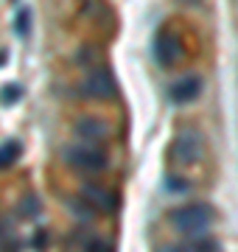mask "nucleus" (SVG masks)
Segmentation results:
<instances>
[{"mask_svg": "<svg viewBox=\"0 0 238 252\" xmlns=\"http://www.w3.org/2000/svg\"><path fill=\"white\" fill-rule=\"evenodd\" d=\"M171 224H174L177 233L182 235H202L213 221V207L205 205V202H191V205H182L171 210Z\"/></svg>", "mask_w": 238, "mask_h": 252, "instance_id": "f257e3e1", "label": "nucleus"}, {"mask_svg": "<svg viewBox=\"0 0 238 252\" xmlns=\"http://www.w3.org/2000/svg\"><path fill=\"white\" fill-rule=\"evenodd\" d=\"M64 157H67L70 168H76V171H82V174H101V171H107V165H110V157L101 152L95 143L70 146L64 152Z\"/></svg>", "mask_w": 238, "mask_h": 252, "instance_id": "f03ea898", "label": "nucleus"}, {"mask_svg": "<svg viewBox=\"0 0 238 252\" xmlns=\"http://www.w3.org/2000/svg\"><path fill=\"white\" fill-rule=\"evenodd\" d=\"M82 93L92 101H112L118 95V84L107 67H92L87 73V79L82 81Z\"/></svg>", "mask_w": 238, "mask_h": 252, "instance_id": "7ed1b4c3", "label": "nucleus"}, {"mask_svg": "<svg viewBox=\"0 0 238 252\" xmlns=\"http://www.w3.org/2000/svg\"><path fill=\"white\" fill-rule=\"evenodd\" d=\"M174 160L179 165H193V162L202 160V154H205V140L196 129H182L174 140Z\"/></svg>", "mask_w": 238, "mask_h": 252, "instance_id": "20e7f679", "label": "nucleus"}, {"mask_svg": "<svg viewBox=\"0 0 238 252\" xmlns=\"http://www.w3.org/2000/svg\"><path fill=\"white\" fill-rule=\"evenodd\" d=\"M151 54H154L157 64L163 67H171L182 59V45H179V36L171 31V28H160L154 36V45H151Z\"/></svg>", "mask_w": 238, "mask_h": 252, "instance_id": "39448f33", "label": "nucleus"}, {"mask_svg": "<svg viewBox=\"0 0 238 252\" xmlns=\"http://www.w3.org/2000/svg\"><path fill=\"white\" fill-rule=\"evenodd\" d=\"M73 135L82 143H101V140L110 137V126H107V121H101V118L84 115L73 124Z\"/></svg>", "mask_w": 238, "mask_h": 252, "instance_id": "423d86ee", "label": "nucleus"}, {"mask_svg": "<svg viewBox=\"0 0 238 252\" xmlns=\"http://www.w3.org/2000/svg\"><path fill=\"white\" fill-rule=\"evenodd\" d=\"M82 196L87 199L95 210H101V213H115L120 207V196L115 190H107V188H101V185H92V182H87L82 188Z\"/></svg>", "mask_w": 238, "mask_h": 252, "instance_id": "0eeeda50", "label": "nucleus"}, {"mask_svg": "<svg viewBox=\"0 0 238 252\" xmlns=\"http://www.w3.org/2000/svg\"><path fill=\"white\" fill-rule=\"evenodd\" d=\"M199 90H202V81L196 76H185L177 84H171V101L174 104H191V101L199 98Z\"/></svg>", "mask_w": 238, "mask_h": 252, "instance_id": "6e6552de", "label": "nucleus"}, {"mask_svg": "<svg viewBox=\"0 0 238 252\" xmlns=\"http://www.w3.org/2000/svg\"><path fill=\"white\" fill-rule=\"evenodd\" d=\"M17 157H20V143L17 140H6V143L0 146V168H9Z\"/></svg>", "mask_w": 238, "mask_h": 252, "instance_id": "1a4fd4ad", "label": "nucleus"}, {"mask_svg": "<svg viewBox=\"0 0 238 252\" xmlns=\"http://www.w3.org/2000/svg\"><path fill=\"white\" fill-rule=\"evenodd\" d=\"M14 34L17 36H28L31 34V9H17V17H14Z\"/></svg>", "mask_w": 238, "mask_h": 252, "instance_id": "9d476101", "label": "nucleus"}, {"mask_svg": "<svg viewBox=\"0 0 238 252\" xmlns=\"http://www.w3.org/2000/svg\"><path fill=\"white\" fill-rule=\"evenodd\" d=\"M20 95H23V87L20 84H6L0 90V101L3 104H14V101H20Z\"/></svg>", "mask_w": 238, "mask_h": 252, "instance_id": "9b49d317", "label": "nucleus"}, {"mask_svg": "<svg viewBox=\"0 0 238 252\" xmlns=\"http://www.w3.org/2000/svg\"><path fill=\"white\" fill-rule=\"evenodd\" d=\"M20 247V241L11 235V230L6 227V221H0V250H14Z\"/></svg>", "mask_w": 238, "mask_h": 252, "instance_id": "f8f14e48", "label": "nucleus"}, {"mask_svg": "<svg viewBox=\"0 0 238 252\" xmlns=\"http://www.w3.org/2000/svg\"><path fill=\"white\" fill-rule=\"evenodd\" d=\"M3 62H6V54H0V64H3Z\"/></svg>", "mask_w": 238, "mask_h": 252, "instance_id": "ddd939ff", "label": "nucleus"}]
</instances>
